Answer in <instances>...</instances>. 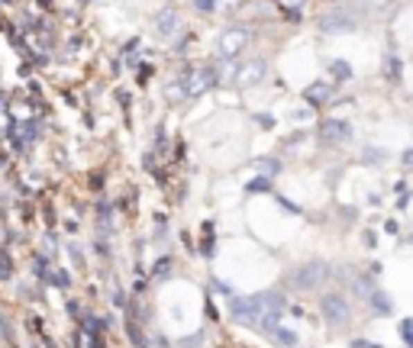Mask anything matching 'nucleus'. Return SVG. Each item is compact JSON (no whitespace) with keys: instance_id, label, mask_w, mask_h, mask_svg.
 I'll return each mask as SVG.
<instances>
[{"instance_id":"nucleus-10","label":"nucleus","mask_w":413,"mask_h":348,"mask_svg":"<svg viewBox=\"0 0 413 348\" xmlns=\"http://www.w3.org/2000/svg\"><path fill=\"white\" fill-rule=\"evenodd\" d=\"M272 339H274V342H281L284 348L301 345V339H297V332H291V329H281V326H278V329H272Z\"/></svg>"},{"instance_id":"nucleus-1","label":"nucleus","mask_w":413,"mask_h":348,"mask_svg":"<svg viewBox=\"0 0 413 348\" xmlns=\"http://www.w3.org/2000/svg\"><path fill=\"white\" fill-rule=\"evenodd\" d=\"M284 300L278 293H258V297H236L233 300V316L249 326H262L268 316H281Z\"/></svg>"},{"instance_id":"nucleus-19","label":"nucleus","mask_w":413,"mask_h":348,"mask_svg":"<svg viewBox=\"0 0 413 348\" xmlns=\"http://www.w3.org/2000/svg\"><path fill=\"white\" fill-rule=\"evenodd\" d=\"M197 7L200 10H210V7H213V0H197Z\"/></svg>"},{"instance_id":"nucleus-4","label":"nucleus","mask_w":413,"mask_h":348,"mask_svg":"<svg viewBox=\"0 0 413 348\" xmlns=\"http://www.w3.org/2000/svg\"><path fill=\"white\" fill-rule=\"evenodd\" d=\"M249 29L245 26H229L223 29V36H220V42H216V48H220V55L223 58H236V55H243L245 46H249Z\"/></svg>"},{"instance_id":"nucleus-15","label":"nucleus","mask_w":413,"mask_h":348,"mask_svg":"<svg viewBox=\"0 0 413 348\" xmlns=\"http://www.w3.org/2000/svg\"><path fill=\"white\" fill-rule=\"evenodd\" d=\"M317 87V91H310V97H313V100H329V94H333V91H329L326 84H313Z\"/></svg>"},{"instance_id":"nucleus-9","label":"nucleus","mask_w":413,"mask_h":348,"mask_svg":"<svg viewBox=\"0 0 413 348\" xmlns=\"http://www.w3.org/2000/svg\"><path fill=\"white\" fill-rule=\"evenodd\" d=\"M178 29H181V19H178V13H175L171 7H165L159 17H155V33H159V36L171 39L175 33H178Z\"/></svg>"},{"instance_id":"nucleus-14","label":"nucleus","mask_w":413,"mask_h":348,"mask_svg":"<svg viewBox=\"0 0 413 348\" xmlns=\"http://www.w3.org/2000/svg\"><path fill=\"white\" fill-rule=\"evenodd\" d=\"M365 161H378V165H381V161H387V152L385 149H368L365 152Z\"/></svg>"},{"instance_id":"nucleus-13","label":"nucleus","mask_w":413,"mask_h":348,"mask_svg":"<svg viewBox=\"0 0 413 348\" xmlns=\"http://www.w3.org/2000/svg\"><path fill=\"white\" fill-rule=\"evenodd\" d=\"M368 300H371V306H375L378 313H391V300H387V297H385L381 291H375L371 297H368Z\"/></svg>"},{"instance_id":"nucleus-12","label":"nucleus","mask_w":413,"mask_h":348,"mask_svg":"<svg viewBox=\"0 0 413 348\" xmlns=\"http://www.w3.org/2000/svg\"><path fill=\"white\" fill-rule=\"evenodd\" d=\"M352 291H355L358 297H371V293H375V284L368 281V277H358L355 274V277H352Z\"/></svg>"},{"instance_id":"nucleus-6","label":"nucleus","mask_w":413,"mask_h":348,"mask_svg":"<svg viewBox=\"0 0 413 348\" xmlns=\"http://www.w3.org/2000/svg\"><path fill=\"white\" fill-rule=\"evenodd\" d=\"M358 26V19L349 13V10H329L326 17H319V29L326 33V36H346L352 29Z\"/></svg>"},{"instance_id":"nucleus-5","label":"nucleus","mask_w":413,"mask_h":348,"mask_svg":"<svg viewBox=\"0 0 413 348\" xmlns=\"http://www.w3.org/2000/svg\"><path fill=\"white\" fill-rule=\"evenodd\" d=\"M265 75H268V62L265 58H249V62H243V65L236 68V87H258L265 81Z\"/></svg>"},{"instance_id":"nucleus-3","label":"nucleus","mask_w":413,"mask_h":348,"mask_svg":"<svg viewBox=\"0 0 413 348\" xmlns=\"http://www.w3.org/2000/svg\"><path fill=\"white\" fill-rule=\"evenodd\" d=\"M319 313H323V320L333 329H342V326L352 322V303H349L346 293H339V291H329L319 297Z\"/></svg>"},{"instance_id":"nucleus-8","label":"nucleus","mask_w":413,"mask_h":348,"mask_svg":"<svg viewBox=\"0 0 413 348\" xmlns=\"http://www.w3.org/2000/svg\"><path fill=\"white\" fill-rule=\"evenodd\" d=\"M181 87H184V94L188 97H197V94H204V91L213 87V75H210L206 68H200V71H194L188 81H181Z\"/></svg>"},{"instance_id":"nucleus-11","label":"nucleus","mask_w":413,"mask_h":348,"mask_svg":"<svg viewBox=\"0 0 413 348\" xmlns=\"http://www.w3.org/2000/svg\"><path fill=\"white\" fill-rule=\"evenodd\" d=\"M397 336H401V342H404L407 348H413V316L397 322Z\"/></svg>"},{"instance_id":"nucleus-20","label":"nucleus","mask_w":413,"mask_h":348,"mask_svg":"<svg viewBox=\"0 0 413 348\" xmlns=\"http://www.w3.org/2000/svg\"><path fill=\"white\" fill-rule=\"evenodd\" d=\"M410 245H413V235H410Z\"/></svg>"},{"instance_id":"nucleus-7","label":"nucleus","mask_w":413,"mask_h":348,"mask_svg":"<svg viewBox=\"0 0 413 348\" xmlns=\"http://www.w3.org/2000/svg\"><path fill=\"white\" fill-rule=\"evenodd\" d=\"M319 136H323L329 145H346V142H352L355 129H352V122H346V120H323Z\"/></svg>"},{"instance_id":"nucleus-17","label":"nucleus","mask_w":413,"mask_h":348,"mask_svg":"<svg viewBox=\"0 0 413 348\" xmlns=\"http://www.w3.org/2000/svg\"><path fill=\"white\" fill-rule=\"evenodd\" d=\"M401 165H404L407 171H413V149H407L404 155H401Z\"/></svg>"},{"instance_id":"nucleus-16","label":"nucleus","mask_w":413,"mask_h":348,"mask_svg":"<svg viewBox=\"0 0 413 348\" xmlns=\"http://www.w3.org/2000/svg\"><path fill=\"white\" fill-rule=\"evenodd\" d=\"M333 75L336 77H352V68H349L346 62H336V65H333Z\"/></svg>"},{"instance_id":"nucleus-18","label":"nucleus","mask_w":413,"mask_h":348,"mask_svg":"<svg viewBox=\"0 0 413 348\" xmlns=\"http://www.w3.org/2000/svg\"><path fill=\"white\" fill-rule=\"evenodd\" d=\"M352 348H381V345H378V342H368V339H355Z\"/></svg>"},{"instance_id":"nucleus-2","label":"nucleus","mask_w":413,"mask_h":348,"mask_svg":"<svg viewBox=\"0 0 413 348\" xmlns=\"http://www.w3.org/2000/svg\"><path fill=\"white\" fill-rule=\"evenodd\" d=\"M329 281V264L326 262H304L297 264L291 274H288V284H291V291L297 293H310V291H319L323 284Z\"/></svg>"}]
</instances>
